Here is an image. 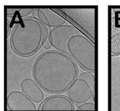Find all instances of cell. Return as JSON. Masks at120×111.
<instances>
[{"mask_svg": "<svg viewBox=\"0 0 120 111\" xmlns=\"http://www.w3.org/2000/svg\"><path fill=\"white\" fill-rule=\"evenodd\" d=\"M34 80L47 93L66 92L79 75L77 63L58 50L44 52L36 59L32 68Z\"/></svg>", "mask_w": 120, "mask_h": 111, "instance_id": "cell-1", "label": "cell"}, {"mask_svg": "<svg viewBox=\"0 0 120 111\" xmlns=\"http://www.w3.org/2000/svg\"><path fill=\"white\" fill-rule=\"evenodd\" d=\"M94 73H81L67 90V96L77 105L89 102L91 98L95 103Z\"/></svg>", "mask_w": 120, "mask_h": 111, "instance_id": "cell-2", "label": "cell"}, {"mask_svg": "<svg viewBox=\"0 0 120 111\" xmlns=\"http://www.w3.org/2000/svg\"><path fill=\"white\" fill-rule=\"evenodd\" d=\"M7 104L8 109L11 111H37V106L22 91L13 90L7 96Z\"/></svg>", "mask_w": 120, "mask_h": 111, "instance_id": "cell-3", "label": "cell"}, {"mask_svg": "<svg viewBox=\"0 0 120 111\" xmlns=\"http://www.w3.org/2000/svg\"><path fill=\"white\" fill-rule=\"evenodd\" d=\"M38 111H74L75 106L70 99L66 96L56 94L47 97L40 104Z\"/></svg>", "mask_w": 120, "mask_h": 111, "instance_id": "cell-4", "label": "cell"}, {"mask_svg": "<svg viewBox=\"0 0 120 111\" xmlns=\"http://www.w3.org/2000/svg\"><path fill=\"white\" fill-rule=\"evenodd\" d=\"M21 91L35 104L41 103L44 100L45 95L42 89L33 79L26 78L20 82Z\"/></svg>", "mask_w": 120, "mask_h": 111, "instance_id": "cell-5", "label": "cell"}, {"mask_svg": "<svg viewBox=\"0 0 120 111\" xmlns=\"http://www.w3.org/2000/svg\"><path fill=\"white\" fill-rule=\"evenodd\" d=\"M45 25L49 28H56L64 25L66 21L49 8H36L32 13Z\"/></svg>", "mask_w": 120, "mask_h": 111, "instance_id": "cell-6", "label": "cell"}, {"mask_svg": "<svg viewBox=\"0 0 120 111\" xmlns=\"http://www.w3.org/2000/svg\"><path fill=\"white\" fill-rule=\"evenodd\" d=\"M111 51L112 56L120 55V11L112 18Z\"/></svg>", "mask_w": 120, "mask_h": 111, "instance_id": "cell-7", "label": "cell"}, {"mask_svg": "<svg viewBox=\"0 0 120 111\" xmlns=\"http://www.w3.org/2000/svg\"><path fill=\"white\" fill-rule=\"evenodd\" d=\"M76 111H95V103L88 102L81 105L78 106Z\"/></svg>", "mask_w": 120, "mask_h": 111, "instance_id": "cell-8", "label": "cell"}, {"mask_svg": "<svg viewBox=\"0 0 120 111\" xmlns=\"http://www.w3.org/2000/svg\"><path fill=\"white\" fill-rule=\"evenodd\" d=\"M7 38L9 37L10 34L11 33V29L12 27L10 26L11 25V22L9 20V19L7 18Z\"/></svg>", "mask_w": 120, "mask_h": 111, "instance_id": "cell-9", "label": "cell"}]
</instances>
